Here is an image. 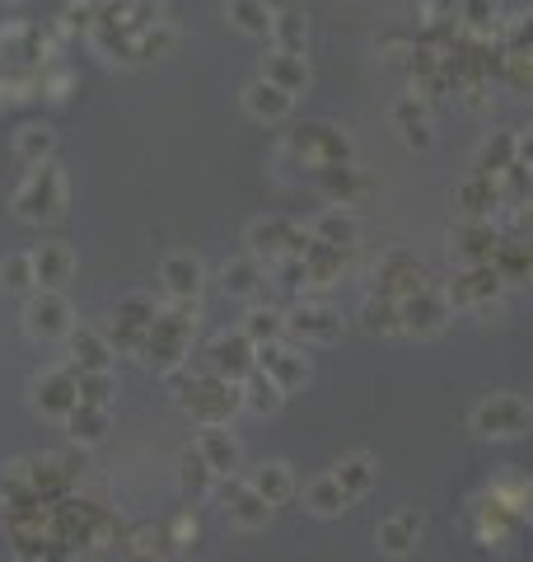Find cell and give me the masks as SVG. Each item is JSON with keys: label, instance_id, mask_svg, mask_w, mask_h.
<instances>
[{"label": "cell", "instance_id": "6da1fadb", "mask_svg": "<svg viewBox=\"0 0 533 562\" xmlns=\"http://www.w3.org/2000/svg\"><path fill=\"white\" fill-rule=\"evenodd\" d=\"M192 328H197V319H192V301H173L155 314V324L146 333V357L155 371H173V366H183L188 347H192Z\"/></svg>", "mask_w": 533, "mask_h": 562}, {"label": "cell", "instance_id": "7a4b0ae2", "mask_svg": "<svg viewBox=\"0 0 533 562\" xmlns=\"http://www.w3.org/2000/svg\"><path fill=\"white\" fill-rule=\"evenodd\" d=\"M61 211H66V173L52 160L33 165L20 192H14V216L24 225H47V221H57Z\"/></svg>", "mask_w": 533, "mask_h": 562}, {"label": "cell", "instance_id": "3957f363", "mask_svg": "<svg viewBox=\"0 0 533 562\" xmlns=\"http://www.w3.org/2000/svg\"><path fill=\"white\" fill-rule=\"evenodd\" d=\"M178 403L202 422V427H225L229 417H235L243 408V394L235 380H220V375H202L178 390Z\"/></svg>", "mask_w": 533, "mask_h": 562}, {"label": "cell", "instance_id": "277c9868", "mask_svg": "<svg viewBox=\"0 0 533 562\" xmlns=\"http://www.w3.org/2000/svg\"><path fill=\"white\" fill-rule=\"evenodd\" d=\"M291 150H295L305 165H314V173L328 169V165H351V136L337 132V127H328V122L299 127V132L291 136Z\"/></svg>", "mask_w": 533, "mask_h": 562}, {"label": "cell", "instance_id": "5b68a950", "mask_svg": "<svg viewBox=\"0 0 533 562\" xmlns=\"http://www.w3.org/2000/svg\"><path fill=\"white\" fill-rule=\"evenodd\" d=\"M76 328V314H70L66 295L61 291H33L29 305H24V333L38 342H57Z\"/></svg>", "mask_w": 533, "mask_h": 562}, {"label": "cell", "instance_id": "8992f818", "mask_svg": "<svg viewBox=\"0 0 533 562\" xmlns=\"http://www.w3.org/2000/svg\"><path fill=\"white\" fill-rule=\"evenodd\" d=\"M375 291H379V301H407V295L426 291V272H421V262H417L412 254H407V249L384 254L379 272H375Z\"/></svg>", "mask_w": 533, "mask_h": 562}, {"label": "cell", "instance_id": "52a82bcc", "mask_svg": "<svg viewBox=\"0 0 533 562\" xmlns=\"http://www.w3.org/2000/svg\"><path fill=\"white\" fill-rule=\"evenodd\" d=\"M473 427L483 436H520L529 427V408L514 394H491L473 408Z\"/></svg>", "mask_w": 533, "mask_h": 562}, {"label": "cell", "instance_id": "ba28073f", "mask_svg": "<svg viewBox=\"0 0 533 562\" xmlns=\"http://www.w3.org/2000/svg\"><path fill=\"white\" fill-rule=\"evenodd\" d=\"M80 403V384H76V371L70 366H61V371H47L33 380V408H38L43 417H70Z\"/></svg>", "mask_w": 533, "mask_h": 562}, {"label": "cell", "instance_id": "9c48e42d", "mask_svg": "<svg viewBox=\"0 0 533 562\" xmlns=\"http://www.w3.org/2000/svg\"><path fill=\"white\" fill-rule=\"evenodd\" d=\"M253 371H258V347L248 342L243 333H220V338L211 342V375L243 384Z\"/></svg>", "mask_w": 533, "mask_h": 562}, {"label": "cell", "instance_id": "30bf717a", "mask_svg": "<svg viewBox=\"0 0 533 562\" xmlns=\"http://www.w3.org/2000/svg\"><path fill=\"white\" fill-rule=\"evenodd\" d=\"M258 371L272 375L281 394H291V390H299V384L309 380V361L299 357V351L272 342V347H258Z\"/></svg>", "mask_w": 533, "mask_h": 562}, {"label": "cell", "instance_id": "8fae6325", "mask_svg": "<svg viewBox=\"0 0 533 562\" xmlns=\"http://www.w3.org/2000/svg\"><path fill=\"white\" fill-rule=\"evenodd\" d=\"M66 347H70V366H76V371H109L113 366V342L103 338L99 328L76 324L66 333Z\"/></svg>", "mask_w": 533, "mask_h": 562}, {"label": "cell", "instance_id": "7c38bea8", "mask_svg": "<svg viewBox=\"0 0 533 562\" xmlns=\"http://www.w3.org/2000/svg\"><path fill=\"white\" fill-rule=\"evenodd\" d=\"M33 258V277H38V291H61L70 277H76V254L66 249V244H38V249L29 254Z\"/></svg>", "mask_w": 533, "mask_h": 562}, {"label": "cell", "instance_id": "4fadbf2b", "mask_svg": "<svg viewBox=\"0 0 533 562\" xmlns=\"http://www.w3.org/2000/svg\"><path fill=\"white\" fill-rule=\"evenodd\" d=\"M454 244H458V258H464V268H487L501 249V235L491 231V221H464L454 231Z\"/></svg>", "mask_w": 533, "mask_h": 562}, {"label": "cell", "instance_id": "5bb4252c", "mask_svg": "<svg viewBox=\"0 0 533 562\" xmlns=\"http://www.w3.org/2000/svg\"><path fill=\"white\" fill-rule=\"evenodd\" d=\"M286 333H295L299 342H332L342 333V319L328 305H299L286 314Z\"/></svg>", "mask_w": 533, "mask_h": 562}, {"label": "cell", "instance_id": "9a60e30c", "mask_svg": "<svg viewBox=\"0 0 533 562\" xmlns=\"http://www.w3.org/2000/svg\"><path fill=\"white\" fill-rule=\"evenodd\" d=\"M197 454L211 464V473H216V479H235V469H239V441H235V431H225V427H202Z\"/></svg>", "mask_w": 533, "mask_h": 562}, {"label": "cell", "instance_id": "2e32d148", "mask_svg": "<svg viewBox=\"0 0 533 562\" xmlns=\"http://www.w3.org/2000/svg\"><path fill=\"white\" fill-rule=\"evenodd\" d=\"M309 235L318 239V244H328V249H355V244H361V221L351 216L347 206H328L324 216H318L314 225H309Z\"/></svg>", "mask_w": 533, "mask_h": 562}, {"label": "cell", "instance_id": "e0dca14e", "mask_svg": "<svg viewBox=\"0 0 533 562\" xmlns=\"http://www.w3.org/2000/svg\"><path fill=\"white\" fill-rule=\"evenodd\" d=\"M262 80L276 85V90H286L295 99V94H305V85H309V66H305V57L276 47L272 57H262Z\"/></svg>", "mask_w": 533, "mask_h": 562}, {"label": "cell", "instance_id": "ac0fdd59", "mask_svg": "<svg viewBox=\"0 0 533 562\" xmlns=\"http://www.w3.org/2000/svg\"><path fill=\"white\" fill-rule=\"evenodd\" d=\"M243 109L253 113L258 122H281V117H291L295 99H291L286 90H276V85H266V80L258 76V80H248V85H243Z\"/></svg>", "mask_w": 533, "mask_h": 562}, {"label": "cell", "instance_id": "d6986e66", "mask_svg": "<svg viewBox=\"0 0 533 562\" xmlns=\"http://www.w3.org/2000/svg\"><path fill=\"white\" fill-rule=\"evenodd\" d=\"M159 281H165V291L173 295V301H197L202 262L192 254H173V258H165V268H159Z\"/></svg>", "mask_w": 533, "mask_h": 562}, {"label": "cell", "instance_id": "ffe728a7", "mask_svg": "<svg viewBox=\"0 0 533 562\" xmlns=\"http://www.w3.org/2000/svg\"><path fill=\"white\" fill-rule=\"evenodd\" d=\"M0 52L14 61H24V66H38V61H47L52 47H47V33L38 24H14V29L0 33Z\"/></svg>", "mask_w": 533, "mask_h": 562}, {"label": "cell", "instance_id": "44dd1931", "mask_svg": "<svg viewBox=\"0 0 533 562\" xmlns=\"http://www.w3.org/2000/svg\"><path fill=\"white\" fill-rule=\"evenodd\" d=\"M496 291H501V272L487 262V268H464L458 272V281L450 286V301L454 305H483V301H491Z\"/></svg>", "mask_w": 533, "mask_h": 562}, {"label": "cell", "instance_id": "7402d4cb", "mask_svg": "<svg viewBox=\"0 0 533 562\" xmlns=\"http://www.w3.org/2000/svg\"><path fill=\"white\" fill-rule=\"evenodd\" d=\"M398 310H402V328H412V333H435L444 324V301L431 286L407 295V301H398Z\"/></svg>", "mask_w": 533, "mask_h": 562}, {"label": "cell", "instance_id": "603a6c76", "mask_svg": "<svg viewBox=\"0 0 533 562\" xmlns=\"http://www.w3.org/2000/svg\"><path fill=\"white\" fill-rule=\"evenodd\" d=\"M248 487H253V492H258V497H262L266 506H281V502H291V492H295L291 464H281V460H272V464H258V469H253V479H248Z\"/></svg>", "mask_w": 533, "mask_h": 562}, {"label": "cell", "instance_id": "cb8c5ba5", "mask_svg": "<svg viewBox=\"0 0 533 562\" xmlns=\"http://www.w3.org/2000/svg\"><path fill=\"white\" fill-rule=\"evenodd\" d=\"M332 479H337V487L347 492V502H361L370 492V483H375V460H370L365 450H355L332 469Z\"/></svg>", "mask_w": 533, "mask_h": 562}, {"label": "cell", "instance_id": "d4e9b609", "mask_svg": "<svg viewBox=\"0 0 533 562\" xmlns=\"http://www.w3.org/2000/svg\"><path fill=\"white\" fill-rule=\"evenodd\" d=\"M225 14H229V24H235L239 33H248V38H266L276 10L266 5V0H225Z\"/></svg>", "mask_w": 533, "mask_h": 562}, {"label": "cell", "instance_id": "484cf974", "mask_svg": "<svg viewBox=\"0 0 533 562\" xmlns=\"http://www.w3.org/2000/svg\"><path fill=\"white\" fill-rule=\"evenodd\" d=\"M496 202H501V183L487 173H473L468 183H458V206L468 211V221H487Z\"/></svg>", "mask_w": 533, "mask_h": 562}, {"label": "cell", "instance_id": "4316f807", "mask_svg": "<svg viewBox=\"0 0 533 562\" xmlns=\"http://www.w3.org/2000/svg\"><path fill=\"white\" fill-rule=\"evenodd\" d=\"M52 150H57V132H52L47 122H24L20 136H14V155H20L24 165H47Z\"/></svg>", "mask_w": 533, "mask_h": 562}, {"label": "cell", "instance_id": "83f0119b", "mask_svg": "<svg viewBox=\"0 0 533 562\" xmlns=\"http://www.w3.org/2000/svg\"><path fill=\"white\" fill-rule=\"evenodd\" d=\"M66 431L76 446H99L109 436V408H89V403H76V413L66 417Z\"/></svg>", "mask_w": 533, "mask_h": 562}, {"label": "cell", "instance_id": "f1b7e54d", "mask_svg": "<svg viewBox=\"0 0 533 562\" xmlns=\"http://www.w3.org/2000/svg\"><path fill=\"white\" fill-rule=\"evenodd\" d=\"M178 487H183V497H188V502L211 497V492H216V473H211V464L202 460L197 450H188L183 460H178Z\"/></svg>", "mask_w": 533, "mask_h": 562}, {"label": "cell", "instance_id": "f546056e", "mask_svg": "<svg viewBox=\"0 0 533 562\" xmlns=\"http://www.w3.org/2000/svg\"><path fill=\"white\" fill-rule=\"evenodd\" d=\"M220 286H225V295H253L258 286H262V262L248 254V258H229L225 268H220Z\"/></svg>", "mask_w": 533, "mask_h": 562}, {"label": "cell", "instance_id": "4dcf8cb0", "mask_svg": "<svg viewBox=\"0 0 533 562\" xmlns=\"http://www.w3.org/2000/svg\"><path fill=\"white\" fill-rule=\"evenodd\" d=\"M239 394H243V408H248V413H258V417L276 413L281 403H286V394L276 390V380H272V375H262V371L248 375V380L239 384Z\"/></svg>", "mask_w": 533, "mask_h": 562}, {"label": "cell", "instance_id": "1f68e13d", "mask_svg": "<svg viewBox=\"0 0 533 562\" xmlns=\"http://www.w3.org/2000/svg\"><path fill=\"white\" fill-rule=\"evenodd\" d=\"M417 535H421V520H417V512H398V516H388V520L379 525V549L398 558V553L412 549Z\"/></svg>", "mask_w": 533, "mask_h": 562}, {"label": "cell", "instance_id": "d6a6232c", "mask_svg": "<svg viewBox=\"0 0 533 562\" xmlns=\"http://www.w3.org/2000/svg\"><path fill=\"white\" fill-rule=\"evenodd\" d=\"M243 338L248 342H253V347H272L276 338H281V333H286V314H281V310H262V305H253V310H248V319H243Z\"/></svg>", "mask_w": 533, "mask_h": 562}, {"label": "cell", "instance_id": "836d02e7", "mask_svg": "<svg viewBox=\"0 0 533 562\" xmlns=\"http://www.w3.org/2000/svg\"><path fill=\"white\" fill-rule=\"evenodd\" d=\"M305 506H309L314 516H337V512H347L351 502H347V492L337 487L332 473H324V479H314V483L305 487Z\"/></svg>", "mask_w": 533, "mask_h": 562}, {"label": "cell", "instance_id": "e575fe53", "mask_svg": "<svg viewBox=\"0 0 533 562\" xmlns=\"http://www.w3.org/2000/svg\"><path fill=\"white\" fill-rule=\"evenodd\" d=\"M272 38L281 43V52H305V38H309V24H305V14L299 10H276L272 14Z\"/></svg>", "mask_w": 533, "mask_h": 562}, {"label": "cell", "instance_id": "d590c367", "mask_svg": "<svg viewBox=\"0 0 533 562\" xmlns=\"http://www.w3.org/2000/svg\"><path fill=\"white\" fill-rule=\"evenodd\" d=\"M342 249H328V244H309V254H305V277L314 281V286H328V281L337 277V272H342Z\"/></svg>", "mask_w": 533, "mask_h": 562}, {"label": "cell", "instance_id": "8d00e7d4", "mask_svg": "<svg viewBox=\"0 0 533 562\" xmlns=\"http://www.w3.org/2000/svg\"><path fill=\"white\" fill-rule=\"evenodd\" d=\"M0 286H5V291H20V295L38 291V277H33V258H29V254H5V258H0Z\"/></svg>", "mask_w": 533, "mask_h": 562}, {"label": "cell", "instance_id": "74e56055", "mask_svg": "<svg viewBox=\"0 0 533 562\" xmlns=\"http://www.w3.org/2000/svg\"><path fill=\"white\" fill-rule=\"evenodd\" d=\"M159 310H165V305H155V295L132 291V295H122V301H117V314H113V319H117V324H132V328H150Z\"/></svg>", "mask_w": 533, "mask_h": 562}, {"label": "cell", "instance_id": "f35d334b", "mask_svg": "<svg viewBox=\"0 0 533 562\" xmlns=\"http://www.w3.org/2000/svg\"><path fill=\"white\" fill-rule=\"evenodd\" d=\"M165 543H169L165 530H155V525H140V530L127 535V553L136 562H165Z\"/></svg>", "mask_w": 533, "mask_h": 562}, {"label": "cell", "instance_id": "ab89813d", "mask_svg": "<svg viewBox=\"0 0 533 562\" xmlns=\"http://www.w3.org/2000/svg\"><path fill=\"white\" fill-rule=\"evenodd\" d=\"M76 371V366H70ZM76 384H80V403L89 408H109L113 403V375L109 371H76Z\"/></svg>", "mask_w": 533, "mask_h": 562}, {"label": "cell", "instance_id": "60d3db41", "mask_svg": "<svg viewBox=\"0 0 533 562\" xmlns=\"http://www.w3.org/2000/svg\"><path fill=\"white\" fill-rule=\"evenodd\" d=\"M173 43H178L173 24H155V29H146V33H140V38H136V61L169 57V52H173Z\"/></svg>", "mask_w": 533, "mask_h": 562}, {"label": "cell", "instance_id": "b9f144b4", "mask_svg": "<svg viewBox=\"0 0 533 562\" xmlns=\"http://www.w3.org/2000/svg\"><path fill=\"white\" fill-rule=\"evenodd\" d=\"M365 324L375 328V333H402L398 301H365Z\"/></svg>", "mask_w": 533, "mask_h": 562}, {"label": "cell", "instance_id": "7bdbcfd3", "mask_svg": "<svg viewBox=\"0 0 533 562\" xmlns=\"http://www.w3.org/2000/svg\"><path fill=\"white\" fill-rule=\"evenodd\" d=\"M61 24L70 33H94V24H99V0H70V5L61 10Z\"/></svg>", "mask_w": 533, "mask_h": 562}, {"label": "cell", "instance_id": "ee69618b", "mask_svg": "<svg viewBox=\"0 0 533 562\" xmlns=\"http://www.w3.org/2000/svg\"><path fill=\"white\" fill-rule=\"evenodd\" d=\"M458 20L468 29H487L496 20V0H458Z\"/></svg>", "mask_w": 533, "mask_h": 562}, {"label": "cell", "instance_id": "f6af8a7d", "mask_svg": "<svg viewBox=\"0 0 533 562\" xmlns=\"http://www.w3.org/2000/svg\"><path fill=\"white\" fill-rule=\"evenodd\" d=\"M506 38H510V52H533V14H520V20H510Z\"/></svg>", "mask_w": 533, "mask_h": 562}, {"label": "cell", "instance_id": "bcb514c9", "mask_svg": "<svg viewBox=\"0 0 533 562\" xmlns=\"http://www.w3.org/2000/svg\"><path fill=\"white\" fill-rule=\"evenodd\" d=\"M402 140H407V146H412V150H426V146H431V117H421V122H402Z\"/></svg>", "mask_w": 533, "mask_h": 562}, {"label": "cell", "instance_id": "7dc6e473", "mask_svg": "<svg viewBox=\"0 0 533 562\" xmlns=\"http://www.w3.org/2000/svg\"><path fill=\"white\" fill-rule=\"evenodd\" d=\"M165 535H169V543H188V539H197V520H192V516L183 512V516H178V520L169 525Z\"/></svg>", "mask_w": 533, "mask_h": 562}, {"label": "cell", "instance_id": "c3c4849f", "mask_svg": "<svg viewBox=\"0 0 533 562\" xmlns=\"http://www.w3.org/2000/svg\"><path fill=\"white\" fill-rule=\"evenodd\" d=\"M520 165H524V169H533V132H529V136H520Z\"/></svg>", "mask_w": 533, "mask_h": 562}, {"label": "cell", "instance_id": "681fc988", "mask_svg": "<svg viewBox=\"0 0 533 562\" xmlns=\"http://www.w3.org/2000/svg\"><path fill=\"white\" fill-rule=\"evenodd\" d=\"M520 268H524V277L533 281V244H520Z\"/></svg>", "mask_w": 533, "mask_h": 562}, {"label": "cell", "instance_id": "f907efd6", "mask_svg": "<svg viewBox=\"0 0 533 562\" xmlns=\"http://www.w3.org/2000/svg\"><path fill=\"white\" fill-rule=\"evenodd\" d=\"M165 562H188V558H165Z\"/></svg>", "mask_w": 533, "mask_h": 562}, {"label": "cell", "instance_id": "816d5d0a", "mask_svg": "<svg viewBox=\"0 0 533 562\" xmlns=\"http://www.w3.org/2000/svg\"><path fill=\"white\" fill-rule=\"evenodd\" d=\"M14 562H24V558H14Z\"/></svg>", "mask_w": 533, "mask_h": 562}]
</instances>
